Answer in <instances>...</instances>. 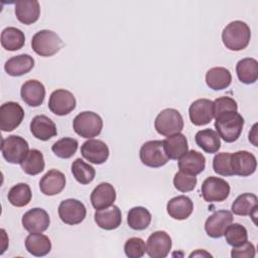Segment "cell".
Here are the masks:
<instances>
[{
    "mask_svg": "<svg viewBox=\"0 0 258 258\" xmlns=\"http://www.w3.org/2000/svg\"><path fill=\"white\" fill-rule=\"evenodd\" d=\"M255 246L248 241L242 244L241 246L233 247L231 251V256L233 258H253L255 257Z\"/></svg>",
    "mask_w": 258,
    "mask_h": 258,
    "instance_id": "ee69618b",
    "label": "cell"
},
{
    "mask_svg": "<svg viewBox=\"0 0 258 258\" xmlns=\"http://www.w3.org/2000/svg\"><path fill=\"white\" fill-rule=\"evenodd\" d=\"M81 153L85 159L94 164H102L109 157V147L98 139H89L81 146Z\"/></svg>",
    "mask_w": 258,
    "mask_h": 258,
    "instance_id": "e0dca14e",
    "label": "cell"
},
{
    "mask_svg": "<svg viewBox=\"0 0 258 258\" xmlns=\"http://www.w3.org/2000/svg\"><path fill=\"white\" fill-rule=\"evenodd\" d=\"M94 218L97 226L107 231L117 229L122 223L121 210L114 205L102 210H97Z\"/></svg>",
    "mask_w": 258,
    "mask_h": 258,
    "instance_id": "d6986e66",
    "label": "cell"
},
{
    "mask_svg": "<svg viewBox=\"0 0 258 258\" xmlns=\"http://www.w3.org/2000/svg\"><path fill=\"white\" fill-rule=\"evenodd\" d=\"M215 119L217 133L225 142L232 143L240 137L244 126V118L238 112H227Z\"/></svg>",
    "mask_w": 258,
    "mask_h": 258,
    "instance_id": "7a4b0ae2",
    "label": "cell"
},
{
    "mask_svg": "<svg viewBox=\"0 0 258 258\" xmlns=\"http://www.w3.org/2000/svg\"><path fill=\"white\" fill-rule=\"evenodd\" d=\"M77 105V101L73 93L64 89H58L50 94L48 100V109L57 116L70 114Z\"/></svg>",
    "mask_w": 258,
    "mask_h": 258,
    "instance_id": "8fae6325",
    "label": "cell"
},
{
    "mask_svg": "<svg viewBox=\"0 0 258 258\" xmlns=\"http://www.w3.org/2000/svg\"><path fill=\"white\" fill-rule=\"evenodd\" d=\"M20 96L28 106L38 107L44 101L45 88L37 80H28L21 86Z\"/></svg>",
    "mask_w": 258,
    "mask_h": 258,
    "instance_id": "ac0fdd59",
    "label": "cell"
},
{
    "mask_svg": "<svg viewBox=\"0 0 258 258\" xmlns=\"http://www.w3.org/2000/svg\"><path fill=\"white\" fill-rule=\"evenodd\" d=\"M31 189L27 183L20 182L13 185L7 195L8 202L17 208L27 206L31 201Z\"/></svg>",
    "mask_w": 258,
    "mask_h": 258,
    "instance_id": "d590c367",
    "label": "cell"
},
{
    "mask_svg": "<svg viewBox=\"0 0 258 258\" xmlns=\"http://www.w3.org/2000/svg\"><path fill=\"white\" fill-rule=\"evenodd\" d=\"M24 118V110L16 102H6L0 107V129L5 132L16 129Z\"/></svg>",
    "mask_w": 258,
    "mask_h": 258,
    "instance_id": "30bf717a",
    "label": "cell"
},
{
    "mask_svg": "<svg viewBox=\"0 0 258 258\" xmlns=\"http://www.w3.org/2000/svg\"><path fill=\"white\" fill-rule=\"evenodd\" d=\"M124 251L129 258H141L146 252L145 242L138 237L129 238L125 242Z\"/></svg>",
    "mask_w": 258,
    "mask_h": 258,
    "instance_id": "60d3db41",
    "label": "cell"
},
{
    "mask_svg": "<svg viewBox=\"0 0 258 258\" xmlns=\"http://www.w3.org/2000/svg\"><path fill=\"white\" fill-rule=\"evenodd\" d=\"M197 145L209 154L217 153L221 147L219 134L213 129H204L197 132L195 136Z\"/></svg>",
    "mask_w": 258,
    "mask_h": 258,
    "instance_id": "1f68e13d",
    "label": "cell"
},
{
    "mask_svg": "<svg viewBox=\"0 0 258 258\" xmlns=\"http://www.w3.org/2000/svg\"><path fill=\"white\" fill-rule=\"evenodd\" d=\"M23 228L29 233H42L50 224L47 212L41 208H32L27 211L21 220Z\"/></svg>",
    "mask_w": 258,
    "mask_h": 258,
    "instance_id": "5bb4252c",
    "label": "cell"
},
{
    "mask_svg": "<svg viewBox=\"0 0 258 258\" xmlns=\"http://www.w3.org/2000/svg\"><path fill=\"white\" fill-rule=\"evenodd\" d=\"M238 105L237 102L228 96L217 98L213 102V111H214V118L227 113V112H237Z\"/></svg>",
    "mask_w": 258,
    "mask_h": 258,
    "instance_id": "7bdbcfd3",
    "label": "cell"
},
{
    "mask_svg": "<svg viewBox=\"0 0 258 258\" xmlns=\"http://www.w3.org/2000/svg\"><path fill=\"white\" fill-rule=\"evenodd\" d=\"M163 142V148L168 159L178 160L188 151L187 139L182 133H175L167 136Z\"/></svg>",
    "mask_w": 258,
    "mask_h": 258,
    "instance_id": "d4e9b609",
    "label": "cell"
},
{
    "mask_svg": "<svg viewBox=\"0 0 258 258\" xmlns=\"http://www.w3.org/2000/svg\"><path fill=\"white\" fill-rule=\"evenodd\" d=\"M230 163L233 174L239 176H249L255 172L257 167L256 157L246 150L231 153Z\"/></svg>",
    "mask_w": 258,
    "mask_h": 258,
    "instance_id": "7c38bea8",
    "label": "cell"
},
{
    "mask_svg": "<svg viewBox=\"0 0 258 258\" xmlns=\"http://www.w3.org/2000/svg\"><path fill=\"white\" fill-rule=\"evenodd\" d=\"M190 122L196 126L209 124L214 118L213 101L209 99H198L188 108Z\"/></svg>",
    "mask_w": 258,
    "mask_h": 258,
    "instance_id": "2e32d148",
    "label": "cell"
},
{
    "mask_svg": "<svg viewBox=\"0 0 258 258\" xmlns=\"http://www.w3.org/2000/svg\"><path fill=\"white\" fill-rule=\"evenodd\" d=\"M226 242L232 247H238L248 241V232L244 226L238 223L230 224L224 233Z\"/></svg>",
    "mask_w": 258,
    "mask_h": 258,
    "instance_id": "74e56055",
    "label": "cell"
},
{
    "mask_svg": "<svg viewBox=\"0 0 258 258\" xmlns=\"http://www.w3.org/2000/svg\"><path fill=\"white\" fill-rule=\"evenodd\" d=\"M22 170L29 175H36L43 171L45 163L44 157L40 150L31 149L27 153L26 157L20 163Z\"/></svg>",
    "mask_w": 258,
    "mask_h": 258,
    "instance_id": "e575fe53",
    "label": "cell"
},
{
    "mask_svg": "<svg viewBox=\"0 0 258 258\" xmlns=\"http://www.w3.org/2000/svg\"><path fill=\"white\" fill-rule=\"evenodd\" d=\"M1 152L7 162L20 164L29 152V145L23 137L10 135L2 139Z\"/></svg>",
    "mask_w": 258,
    "mask_h": 258,
    "instance_id": "5b68a950",
    "label": "cell"
},
{
    "mask_svg": "<svg viewBox=\"0 0 258 258\" xmlns=\"http://www.w3.org/2000/svg\"><path fill=\"white\" fill-rule=\"evenodd\" d=\"M25 248L31 255L42 257L50 252L51 242L41 233H30L25 239Z\"/></svg>",
    "mask_w": 258,
    "mask_h": 258,
    "instance_id": "f546056e",
    "label": "cell"
},
{
    "mask_svg": "<svg viewBox=\"0 0 258 258\" xmlns=\"http://www.w3.org/2000/svg\"><path fill=\"white\" fill-rule=\"evenodd\" d=\"M258 209V199L256 195L251 192H245L237 197L233 202L231 210L234 215L237 216H251L255 222L256 212Z\"/></svg>",
    "mask_w": 258,
    "mask_h": 258,
    "instance_id": "484cf974",
    "label": "cell"
},
{
    "mask_svg": "<svg viewBox=\"0 0 258 258\" xmlns=\"http://www.w3.org/2000/svg\"><path fill=\"white\" fill-rule=\"evenodd\" d=\"M14 7L17 19L23 24H32L40 16V5L36 0H19L16 1Z\"/></svg>",
    "mask_w": 258,
    "mask_h": 258,
    "instance_id": "7402d4cb",
    "label": "cell"
},
{
    "mask_svg": "<svg viewBox=\"0 0 258 258\" xmlns=\"http://www.w3.org/2000/svg\"><path fill=\"white\" fill-rule=\"evenodd\" d=\"M127 223L133 230H145L151 223V214L144 207H134L128 212Z\"/></svg>",
    "mask_w": 258,
    "mask_h": 258,
    "instance_id": "836d02e7",
    "label": "cell"
},
{
    "mask_svg": "<svg viewBox=\"0 0 258 258\" xmlns=\"http://www.w3.org/2000/svg\"><path fill=\"white\" fill-rule=\"evenodd\" d=\"M233 222V214L230 211L221 210L213 213L205 223V231L211 238H221L225 230Z\"/></svg>",
    "mask_w": 258,
    "mask_h": 258,
    "instance_id": "9a60e30c",
    "label": "cell"
},
{
    "mask_svg": "<svg viewBox=\"0 0 258 258\" xmlns=\"http://www.w3.org/2000/svg\"><path fill=\"white\" fill-rule=\"evenodd\" d=\"M72 173L79 183L89 184L94 180L96 170L92 165L86 163L83 159L77 158L72 164Z\"/></svg>",
    "mask_w": 258,
    "mask_h": 258,
    "instance_id": "8d00e7d4",
    "label": "cell"
},
{
    "mask_svg": "<svg viewBox=\"0 0 258 258\" xmlns=\"http://www.w3.org/2000/svg\"><path fill=\"white\" fill-rule=\"evenodd\" d=\"M251 30L248 24L241 20L230 22L222 31L224 45L233 51L246 48L250 42Z\"/></svg>",
    "mask_w": 258,
    "mask_h": 258,
    "instance_id": "6da1fadb",
    "label": "cell"
},
{
    "mask_svg": "<svg viewBox=\"0 0 258 258\" xmlns=\"http://www.w3.org/2000/svg\"><path fill=\"white\" fill-rule=\"evenodd\" d=\"M256 128H257V123L253 125L252 130L249 132V141L252 142L254 146H257V141H256V139H257V129Z\"/></svg>",
    "mask_w": 258,
    "mask_h": 258,
    "instance_id": "f6af8a7d",
    "label": "cell"
},
{
    "mask_svg": "<svg viewBox=\"0 0 258 258\" xmlns=\"http://www.w3.org/2000/svg\"><path fill=\"white\" fill-rule=\"evenodd\" d=\"M236 73L241 83L254 84L258 79V61L252 57L242 58L236 64Z\"/></svg>",
    "mask_w": 258,
    "mask_h": 258,
    "instance_id": "4dcf8cb0",
    "label": "cell"
},
{
    "mask_svg": "<svg viewBox=\"0 0 258 258\" xmlns=\"http://www.w3.org/2000/svg\"><path fill=\"white\" fill-rule=\"evenodd\" d=\"M229 183L220 177H207L201 187L202 197L208 203H220L225 201L230 194Z\"/></svg>",
    "mask_w": 258,
    "mask_h": 258,
    "instance_id": "ba28073f",
    "label": "cell"
},
{
    "mask_svg": "<svg viewBox=\"0 0 258 258\" xmlns=\"http://www.w3.org/2000/svg\"><path fill=\"white\" fill-rule=\"evenodd\" d=\"M139 156L144 165L152 168L161 167L168 161L162 140H150L145 142L140 148Z\"/></svg>",
    "mask_w": 258,
    "mask_h": 258,
    "instance_id": "52a82bcc",
    "label": "cell"
},
{
    "mask_svg": "<svg viewBox=\"0 0 258 258\" xmlns=\"http://www.w3.org/2000/svg\"><path fill=\"white\" fill-rule=\"evenodd\" d=\"M34 67V59L27 53L10 57L4 64L5 72L11 77H20L29 73Z\"/></svg>",
    "mask_w": 258,
    "mask_h": 258,
    "instance_id": "83f0119b",
    "label": "cell"
},
{
    "mask_svg": "<svg viewBox=\"0 0 258 258\" xmlns=\"http://www.w3.org/2000/svg\"><path fill=\"white\" fill-rule=\"evenodd\" d=\"M78 147L79 143L77 139L72 137H63L52 144L51 150L57 157L68 159L77 152Z\"/></svg>",
    "mask_w": 258,
    "mask_h": 258,
    "instance_id": "f35d334b",
    "label": "cell"
},
{
    "mask_svg": "<svg viewBox=\"0 0 258 258\" xmlns=\"http://www.w3.org/2000/svg\"><path fill=\"white\" fill-rule=\"evenodd\" d=\"M115 200L116 190L109 182L98 184L91 194V204L96 210H102L112 206Z\"/></svg>",
    "mask_w": 258,
    "mask_h": 258,
    "instance_id": "cb8c5ba5",
    "label": "cell"
},
{
    "mask_svg": "<svg viewBox=\"0 0 258 258\" xmlns=\"http://www.w3.org/2000/svg\"><path fill=\"white\" fill-rule=\"evenodd\" d=\"M57 212L61 222L67 225H78L84 221L87 215L85 205L76 199L62 201L58 206Z\"/></svg>",
    "mask_w": 258,
    "mask_h": 258,
    "instance_id": "9c48e42d",
    "label": "cell"
},
{
    "mask_svg": "<svg viewBox=\"0 0 258 258\" xmlns=\"http://www.w3.org/2000/svg\"><path fill=\"white\" fill-rule=\"evenodd\" d=\"M206 167L205 156L196 150H189L178 159V169L190 175H198Z\"/></svg>",
    "mask_w": 258,
    "mask_h": 258,
    "instance_id": "603a6c76",
    "label": "cell"
},
{
    "mask_svg": "<svg viewBox=\"0 0 258 258\" xmlns=\"http://www.w3.org/2000/svg\"><path fill=\"white\" fill-rule=\"evenodd\" d=\"M30 132L41 141H47L57 134L54 122L45 115H37L30 122Z\"/></svg>",
    "mask_w": 258,
    "mask_h": 258,
    "instance_id": "44dd1931",
    "label": "cell"
},
{
    "mask_svg": "<svg viewBox=\"0 0 258 258\" xmlns=\"http://www.w3.org/2000/svg\"><path fill=\"white\" fill-rule=\"evenodd\" d=\"M1 45L9 51H15L23 47L25 43V36L19 28L8 26L1 32Z\"/></svg>",
    "mask_w": 258,
    "mask_h": 258,
    "instance_id": "d6a6232c",
    "label": "cell"
},
{
    "mask_svg": "<svg viewBox=\"0 0 258 258\" xmlns=\"http://www.w3.org/2000/svg\"><path fill=\"white\" fill-rule=\"evenodd\" d=\"M171 238L165 231L153 232L146 242V253L151 258H164L171 249Z\"/></svg>",
    "mask_w": 258,
    "mask_h": 258,
    "instance_id": "4fadbf2b",
    "label": "cell"
},
{
    "mask_svg": "<svg viewBox=\"0 0 258 258\" xmlns=\"http://www.w3.org/2000/svg\"><path fill=\"white\" fill-rule=\"evenodd\" d=\"M197 181L198 179L196 175H190L182 171L176 172L173 177L174 187L181 192H187L192 190L197 185Z\"/></svg>",
    "mask_w": 258,
    "mask_h": 258,
    "instance_id": "b9f144b4",
    "label": "cell"
},
{
    "mask_svg": "<svg viewBox=\"0 0 258 258\" xmlns=\"http://www.w3.org/2000/svg\"><path fill=\"white\" fill-rule=\"evenodd\" d=\"M61 38L52 30L42 29L37 31L31 39V47L40 56H51L59 51L62 46Z\"/></svg>",
    "mask_w": 258,
    "mask_h": 258,
    "instance_id": "3957f363",
    "label": "cell"
},
{
    "mask_svg": "<svg viewBox=\"0 0 258 258\" xmlns=\"http://www.w3.org/2000/svg\"><path fill=\"white\" fill-rule=\"evenodd\" d=\"M66 186V176L57 169L48 170L39 181L40 191L45 196H55Z\"/></svg>",
    "mask_w": 258,
    "mask_h": 258,
    "instance_id": "ffe728a7",
    "label": "cell"
},
{
    "mask_svg": "<svg viewBox=\"0 0 258 258\" xmlns=\"http://www.w3.org/2000/svg\"><path fill=\"white\" fill-rule=\"evenodd\" d=\"M166 211L174 220H185L194 211V203L188 197L177 196L169 200L166 205Z\"/></svg>",
    "mask_w": 258,
    "mask_h": 258,
    "instance_id": "4316f807",
    "label": "cell"
},
{
    "mask_svg": "<svg viewBox=\"0 0 258 258\" xmlns=\"http://www.w3.org/2000/svg\"><path fill=\"white\" fill-rule=\"evenodd\" d=\"M154 128L162 136L179 133L183 129V118L175 109H164L156 116Z\"/></svg>",
    "mask_w": 258,
    "mask_h": 258,
    "instance_id": "8992f818",
    "label": "cell"
},
{
    "mask_svg": "<svg viewBox=\"0 0 258 258\" xmlns=\"http://www.w3.org/2000/svg\"><path fill=\"white\" fill-rule=\"evenodd\" d=\"M73 128L79 136L92 139L101 133L103 129V120L101 116L95 112L84 111L75 117Z\"/></svg>",
    "mask_w": 258,
    "mask_h": 258,
    "instance_id": "277c9868",
    "label": "cell"
},
{
    "mask_svg": "<svg viewBox=\"0 0 258 258\" xmlns=\"http://www.w3.org/2000/svg\"><path fill=\"white\" fill-rule=\"evenodd\" d=\"M232 82L230 71L223 67H215L210 69L206 74L207 86L214 90L220 91L228 88Z\"/></svg>",
    "mask_w": 258,
    "mask_h": 258,
    "instance_id": "f1b7e54d",
    "label": "cell"
},
{
    "mask_svg": "<svg viewBox=\"0 0 258 258\" xmlns=\"http://www.w3.org/2000/svg\"><path fill=\"white\" fill-rule=\"evenodd\" d=\"M203 256V255H205V256H212L211 254H209V253H207V252H205V251H201V250H198L197 252H192L190 255H189V257H192V256Z\"/></svg>",
    "mask_w": 258,
    "mask_h": 258,
    "instance_id": "bcb514c9",
    "label": "cell"
},
{
    "mask_svg": "<svg viewBox=\"0 0 258 258\" xmlns=\"http://www.w3.org/2000/svg\"><path fill=\"white\" fill-rule=\"evenodd\" d=\"M230 156H231V153L229 152H221L215 155L213 159V169L216 173L222 176L234 175L231 169Z\"/></svg>",
    "mask_w": 258,
    "mask_h": 258,
    "instance_id": "ab89813d",
    "label": "cell"
}]
</instances>
